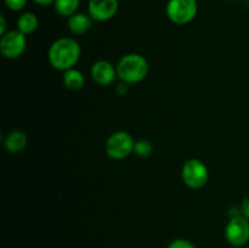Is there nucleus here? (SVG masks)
I'll return each instance as SVG.
<instances>
[{"instance_id": "nucleus-10", "label": "nucleus", "mask_w": 249, "mask_h": 248, "mask_svg": "<svg viewBox=\"0 0 249 248\" xmlns=\"http://www.w3.org/2000/svg\"><path fill=\"white\" fill-rule=\"evenodd\" d=\"M94 22L95 21L89 14L78 11L77 14L72 15L67 18V28L72 34L82 35V34L88 33L91 29Z\"/></svg>"}, {"instance_id": "nucleus-2", "label": "nucleus", "mask_w": 249, "mask_h": 248, "mask_svg": "<svg viewBox=\"0 0 249 248\" xmlns=\"http://www.w3.org/2000/svg\"><path fill=\"white\" fill-rule=\"evenodd\" d=\"M117 77L124 84H138L148 75V61L140 53H126L116 65Z\"/></svg>"}, {"instance_id": "nucleus-9", "label": "nucleus", "mask_w": 249, "mask_h": 248, "mask_svg": "<svg viewBox=\"0 0 249 248\" xmlns=\"http://www.w3.org/2000/svg\"><path fill=\"white\" fill-rule=\"evenodd\" d=\"M92 80L101 87H107L116 82L117 67L107 60H99L92 63L90 70Z\"/></svg>"}, {"instance_id": "nucleus-6", "label": "nucleus", "mask_w": 249, "mask_h": 248, "mask_svg": "<svg viewBox=\"0 0 249 248\" xmlns=\"http://www.w3.org/2000/svg\"><path fill=\"white\" fill-rule=\"evenodd\" d=\"M27 48V35L18 31H7L0 38V53L6 60H16L23 55Z\"/></svg>"}, {"instance_id": "nucleus-22", "label": "nucleus", "mask_w": 249, "mask_h": 248, "mask_svg": "<svg viewBox=\"0 0 249 248\" xmlns=\"http://www.w3.org/2000/svg\"><path fill=\"white\" fill-rule=\"evenodd\" d=\"M233 248H245V247H233Z\"/></svg>"}, {"instance_id": "nucleus-7", "label": "nucleus", "mask_w": 249, "mask_h": 248, "mask_svg": "<svg viewBox=\"0 0 249 248\" xmlns=\"http://www.w3.org/2000/svg\"><path fill=\"white\" fill-rule=\"evenodd\" d=\"M224 235L231 246L243 247L249 241V220L243 216L229 219Z\"/></svg>"}, {"instance_id": "nucleus-16", "label": "nucleus", "mask_w": 249, "mask_h": 248, "mask_svg": "<svg viewBox=\"0 0 249 248\" xmlns=\"http://www.w3.org/2000/svg\"><path fill=\"white\" fill-rule=\"evenodd\" d=\"M27 2H28V0H4L5 6L10 11L14 12H19L24 10V7L27 6Z\"/></svg>"}, {"instance_id": "nucleus-17", "label": "nucleus", "mask_w": 249, "mask_h": 248, "mask_svg": "<svg viewBox=\"0 0 249 248\" xmlns=\"http://www.w3.org/2000/svg\"><path fill=\"white\" fill-rule=\"evenodd\" d=\"M167 248H196V246L186 238H175L168 245Z\"/></svg>"}, {"instance_id": "nucleus-18", "label": "nucleus", "mask_w": 249, "mask_h": 248, "mask_svg": "<svg viewBox=\"0 0 249 248\" xmlns=\"http://www.w3.org/2000/svg\"><path fill=\"white\" fill-rule=\"evenodd\" d=\"M238 207H240L241 215H242L243 218L248 219V220H249V197L243 199V201L241 202V204Z\"/></svg>"}, {"instance_id": "nucleus-13", "label": "nucleus", "mask_w": 249, "mask_h": 248, "mask_svg": "<svg viewBox=\"0 0 249 248\" xmlns=\"http://www.w3.org/2000/svg\"><path fill=\"white\" fill-rule=\"evenodd\" d=\"M62 82L66 89L71 90V91H79L85 84V77L79 70L71 68V70L63 72Z\"/></svg>"}, {"instance_id": "nucleus-14", "label": "nucleus", "mask_w": 249, "mask_h": 248, "mask_svg": "<svg viewBox=\"0 0 249 248\" xmlns=\"http://www.w3.org/2000/svg\"><path fill=\"white\" fill-rule=\"evenodd\" d=\"M80 6V0H55L53 7L56 14L62 17H71L77 14Z\"/></svg>"}, {"instance_id": "nucleus-23", "label": "nucleus", "mask_w": 249, "mask_h": 248, "mask_svg": "<svg viewBox=\"0 0 249 248\" xmlns=\"http://www.w3.org/2000/svg\"><path fill=\"white\" fill-rule=\"evenodd\" d=\"M229 1H233V0H229Z\"/></svg>"}, {"instance_id": "nucleus-4", "label": "nucleus", "mask_w": 249, "mask_h": 248, "mask_svg": "<svg viewBox=\"0 0 249 248\" xmlns=\"http://www.w3.org/2000/svg\"><path fill=\"white\" fill-rule=\"evenodd\" d=\"M134 146H135V140L133 136L128 131L118 130L112 133L107 138L105 150L109 158L121 160L125 159L131 153H134Z\"/></svg>"}, {"instance_id": "nucleus-19", "label": "nucleus", "mask_w": 249, "mask_h": 248, "mask_svg": "<svg viewBox=\"0 0 249 248\" xmlns=\"http://www.w3.org/2000/svg\"><path fill=\"white\" fill-rule=\"evenodd\" d=\"M237 216H242L241 215L240 207H233V208H230V211H229V219L237 218Z\"/></svg>"}, {"instance_id": "nucleus-21", "label": "nucleus", "mask_w": 249, "mask_h": 248, "mask_svg": "<svg viewBox=\"0 0 249 248\" xmlns=\"http://www.w3.org/2000/svg\"><path fill=\"white\" fill-rule=\"evenodd\" d=\"M32 1L34 2V4L39 5V6H49V5L53 4L55 2V0H32Z\"/></svg>"}, {"instance_id": "nucleus-8", "label": "nucleus", "mask_w": 249, "mask_h": 248, "mask_svg": "<svg viewBox=\"0 0 249 248\" xmlns=\"http://www.w3.org/2000/svg\"><path fill=\"white\" fill-rule=\"evenodd\" d=\"M119 10V0H89L88 14L95 22H107L113 18Z\"/></svg>"}, {"instance_id": "nucleus-15", "label": "nucleus", "mask_w": 249, "mask_h": 248, "mask_svg": "<svg viewBox=\"0 0 249 248\" xmlns=\"http://www.w3.org/2000/svg\"><path fill=\"white\" fill-rule=\"evenodd\" d=\"M153 147L152 142L150 140H146V139H140V140L135 141V146H134V153H135L138 157L141 158H147L150 157L153 153Z\"/></svg>"}, {"instance_id": "nucleus-3", "label": "nucleus", "mask_w": 249, "mask_h": 248, "mask_svg": "<svg viewBox=\"0 0 249 248\" xmlns=\"http://www.w3.org/2000/svg\"><path fill=\"white\" fill-rule=\"evenodd\" d=\"M165 14L170 22L178 26H185L196 18L198 4L197 0H168Z\"/></svg>"}, {"instance_id": "nucleus-11", "label": "nucleus", "mask_w": 249, "mask_h": 248, "mask_svg": "<svg viewBox=\"0 0 249 248\" xmlns=\"http://www.w3.org/2000/svg\"><path fill=\"white\" fill-rule=\"evenodd\" d=\"M28 138L23 130L15 129L10 131L4 140V147L9 153H19L26 148Z\"/></svg>"}, {"instance_id": "nucleus-5", "label": "nucleus", "mask_w": 249, "mask_h": 248, "mask_svg": "<svg viewBox=\"0 0 249 248\" xmlns=\"http://www.w3.org/2000/svg\"><path fill=\"white\" fill-rule=\"evenodd\" d=\"M182 182L189 189L199 190L203 189L209 179L208 167L206 163L197 158H191L186 160L181 168Z\"/></svg>"}, {"instance_id": "nucleus-12", "label": "nucleus", "mask_w": 249, "mask_h": 248, "mask_svg": "<svg viewBox=\"0 0 249 248\" xmlns=\"http://www.w3.org/2000/svg\"><path fill=\"white\" fill-rule=\"evenodd\" d=\"M16 27L21 33L24 35H29V34L34 33L39 27V18L34 12L26 11L22 12L18 16L16 22Z\"/></svg>"}, {"instance_id": "nucleus-20", "label": "nucleus", "mask_w": 249, "mask_h": 248, "mask_svg": "<svg viewBox=\"0 0 249 248\" xmlns=\"http://www.w3.org/2000/svg\"><path fill=\"white\" fill-rule=\"evenodd\" d=\"M6 19H5V16H0V35H4L6 33Z\"/></svg>"}, {"instance_id": "nucleus-1", "label": "nucleus", "mask_w": 249, "mask_h": 248, "mask_svg": "<svg viewBox=\"0 0 249 248\" xmlns=\"http://www.w3.org/2000/svg\"><path fill=\"white\" fill-rule=\"evenodd\" d=\"M82 55L80 44L75 39L62 36L58 38L49 46L48 61L53 68L57 71H65L74 68Z\"/></svg>"}]
</instances>
